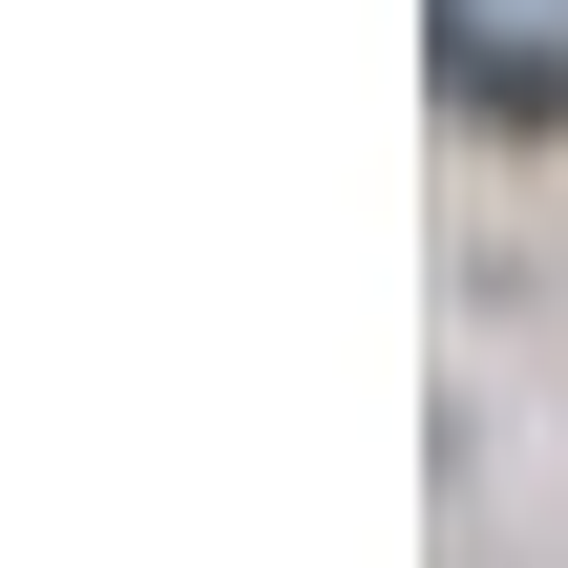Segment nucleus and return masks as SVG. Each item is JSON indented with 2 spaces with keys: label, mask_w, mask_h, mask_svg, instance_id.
<instances>
[{
  "label": "nucleus",
  "mask_w": 568,
  "mask_h": 568,
  "mask_svg": "<svg viewBox=\"0 0 568 568\" xmlns=\"http://www.w3.org/2000/svg\"><path fill=\"white\" fill-rule=\"evenodd\" d=\"M422 63L485 126H568V0H422Z\"/></svg>",
  "instance_id": "obj_1"
}]
</instances>
